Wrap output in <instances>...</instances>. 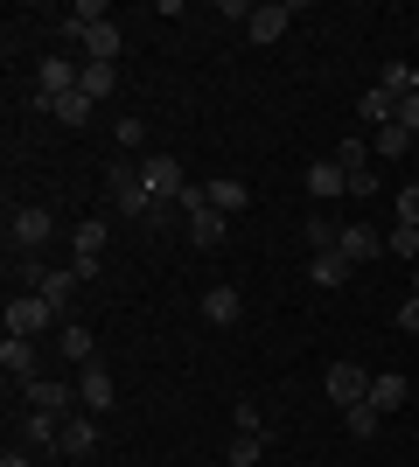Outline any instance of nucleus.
<instances>
[{
  "mask_svg": "<svg viewBox=\"0 0 419 467\" xmlns=\"http://www.w3.org/2000/svg\"><path fill=\"white\" fill-rule=\"evenodd\" d=\"M105 202H112L126 223H147V216H154V195L140 182V161H112V168H105Z\"/></svg>",
  "mask_w": 419,
  "mask_h": 467,
  "instance_id": "f257e3e1",
  "label": "nucleus"
},
{
  "mask_svg": "<svg viewBox=\"0 0 419 467\" xmlns=\"http://www.w3.org/2000/svg\"><path fill=\"white\" fill-rule=\"evenodd\" d=\"M49 237H57V210H49V202H21V210H7V244H15V258H42Z\"/></svg>",
  "mask_w": 419,
  "mask_h": 467,
  "instance_id": "f03ea898",
  "label": "nucleus"
},
{
  "mask_svg": "<svg viewBox=\"0 0 419 467\" xmlns=\"http://www.w3.org/2000/svg\"><path fill=\"white\" fill-rule=\"evenodd\" d=\"M63 91H78V63L70 57H42L36 63V91H28V112H49Z\"/></svg>",
  "mask_w": 419,
  "mask_h": 467,
  "instance_id": "7ed1b4c3",
  "label": "nucleus"
},
{
  "mask_svg": "<svg viewBox=\"0 0 419 467\" xmlns=\"http://www.w3.org/2000/svg\"><path fill=\"white\" fill-rule=\"evenodd\" d=\"M140 182H147V195H154V202H182V189H189L175 154H140Z\"/></svg>",
  "mask_w": 419,
  "mask_h": 467,
  "instance_id": "20e7f679",
  "label": "nucleus"
},
{
  "mask_svg": "<svg viewBox=\"0 0 419 467\" xmlns=\"http://www.w3.org/2000/svg\"><path fill=\"white\" fill-rule=\"evenodd\" d=\"M0 321H7V335H28V342H36V335L49 328V321H57V307H49L42 293H15V300H7V314H0Z\"/></svg>",
  "mask_w": 419,
  "mask_h": 467,
  "instance_id": "39448f33",
  "label": "nucleus"
},
{
  "mask_svg": "<svg viewBox=\"0 0 419 467\" xmlns=\"http://www.w3.org/2000/svg\"><path fill=\"white\" fill-rule=\"evenodd\" d=\"M78 405L91 411V419L120 405V384H112V370H105V363H84V370H78Z\"/></svg>",
  "mask_w": 419,
  "mask_h": 467,
  "instance_id": "423d86ee",
  "label": "nucleus"
},
{
  "mask_svg": "<svg viewBox=\"0 0 419 467\" xmlns=\"http://www.w3.org/2000/svg\"><path fill=\"white\" fill-rule=\"evenodd\" d=\"M28 411H84L78 405V384H63V377H36V384H21Z\"/></svg>",
  "mask_w": 419,
  "mask_h": 467,
  "instance_id": "0eeeda50",
  "label": "nucleus"
},
{
  "mask_svg": "<svg viewBox=\"0 0 419 467\" xmlns=\"http://www.w3.org/2000/svg\"><path fill=\"white\" fill-rule=\"evenodd\" d=\"M321 384H329V398H336L342 411L371 398V377H363V363H329V377H321Z\"/></svg>",
  "mask_w": 419,
  "mask_h": 467,
  "instance_id": "6e6552de",
  "label": "nucleus"
},
{
  "mask_svg": "<svg viewBox=\"0 0 419 467\" xmlns=\"http://www.w3.org/2000/svg\"><path fill=\"white\" fill-rule=\"evenodd\" d=\"M78 286H84V279H78V265H49L36 293L49 300V307H57V321H70V300H78Z\"/></svg>",
  "mask_w": 419,
  "mask_h": 467,
  "instance_id": "1a4fd4ad",
  "label": "nucleus"
},
{
  "mask_svg": "<svg viewBox=\"0 0 419 467\" xmlns=\"http://www.w3.org/2000/svg\"><path fill=\"white\" fill-rule=\"evenodd\" d=\"M336 252L350 258V265H371V258H384V231H371V223H342Z\"/></svg>",
  "mask_w": 419,
  "mask_h": 467,
  "instance_id": "9d476101",
  "label": "nucleus"
},
{
  "mask_svg": "<svg viewBox=\"0 0 419 467\" xmlns=\"http://www.w3.org/2000/svg\"><path fill=\"white\" fill-rule=\"evenodd\" d=\"M0 370H7V384H36V342H28V335H7V342H0Z\"/></svg>",
  "mask_w": 419,
  "mask_h": 467,
  "instance_id": "9b49d317",
  "label": "nucleus"
},
{
  "mask_svg": "<svg viewBox=\"0 0 419 467\" xmlns=\"http://www.w3.org/2000/svg\"><path fill=\"white\" fill-rule=\"evenodd\" d=\"M91 447H99V419H91V411H70V419H63L57 453H63V461H84Z\"/></svg>",
  "mask_w": 419,
  "mask_h": 467,
  "instance_id": "f8f14e48",
  "label": "nucleus"
},
{
  "mask_svg": "<svg viewBox=\"0 0 419 467\" xmlns=\"http://www.w3.org/2000/svg\"><path fill=\"white\" fill-rule=\"evenodd\" d=\"M287 28H294V7H287V0H266V7H252V21H245L252 42H279Z\"/></svg>",
  "mask_w": 419,
  "mask_h": 467,
  "instance_id": "ddd939ff",
  "label": "nucleus"
},
{
  "mask_svg": "<svg viewBox=\"0 0 419 467\" xmlns=\"http://www.w3.org/2000/svg\"><path fill=\"white\" fill-rule=\"evenodd\" d=\"M203 202H210L217 216H245V210H252V189L231 182V175H217V182H203Z\"/></svg>",
  "mask_w": 419,
  "mask_h": 467,
  "instance_id": "4468645a",
  "label": "nucleus"
},
{
  "mask_svg": "<svg viewBox=\"0 0 419 467\" xmlns=\"http://www.w3.org/2000/svg\"><path fill=\"white\" fill-rule=\"evenodd\" d=\"M21 440H28V453H57L63 411H28V419H21Z\"/></svg>",
  "mask_w": 419,
  "mask_h": 467,
  "instance_id": "2eb2a0df",
  "label": "nucleus"
},
{
  "mask_svg": "<svg viewBox=\"0 0 419 467\" xmlns=\"http://www.w3.org/2000/svg\"><path fill=\"white\" fill-rule=\"evenodd\" d=\"M238 314H245L238 286H210L203 293V321H210V328H238Z\"/></svg>",
  "mask_w": 419,
  "mask_h": 467,
  "instance_id": "dca6fc26",
  "label": "nucleus"
},
{
  "mask_svg": "<svg viewBox=\"0 0 419 467\" xmlns=\"http://www.w3.org/2000/svg\"><path fill=\"white\" fill-rule=\"evenodd\" d=\"M105 244H112V223H105V216H84L78 231H70V258H105Z\"/></svg>",
  "mask_w": 419,
  "mask_h": 467,
  "instance_id": "f3484780",
  "label": "nucleus"
},
{
  "mask_svg": "<svg viewBox=\"0 0 419 467\" xmlns=\"http://www.w3.org/2000/svg\"><path fill=\"white\" fill-rule=\"evenodd\" d=\"M84 63H120V21H99V28H84Z\"/></svg>",
  "mask_w": 419,
  "mask_h": 467,
  "instance_id": "a211bd4d",
  "label": "nucleus"
},
{
  "mask_svg": "<svg viewBox=\"0 0 419 467\" xmlns=\"http://www.w3.org/2000/svg\"><path fill=\"white\" fill-rule=\"evenodd\" d=\"M224 237H231V216H217V210H196V216H189V244H203V252H217Z\"/></svg>",
  "mask_w": 419,
  "mask_h": 467,
  "instance_id": "6ab92c4d",
  "label": "nucleus"
},
{
  "mask_svg": "<svg viewBox=\"0 0 419 467\" xmlns=\"http://www.w3.org/2000/svg\"><path fill=\"white\" fill-rule=\"evenodd\" d=\"M112 84H120V63H78V91L99 105V98H112Z\"/></svg>",
  "mask_w": 419,
  "mask_h": 467,
  "instance_id": "aec40b11",
  "label": "nucleus"
},
{
  "mask_svg": "<svg viewBox=\"0 0 419 467\" xmlns=\"http://www.w3.org/2000/svg\"><path fill=\"white\" fill-rule=\"evenodd\" d=\"M308 195H321V202H336V195H350V175H342L336 161H315V168H308Z\"/></svg>",
  "mask_w": 419,
  "mask_h": 467,
  "instance_id": "412c9836",
  "label": "nucleus"
},
{
  "mask_svg": "<svg viewBox=\"0 0 419 467\" xmlns=\"http://www.w3.org/2000/svg\"><path fill=\"white\" fill-rule=\"evenodd\" d=\"M329 161H336L342 175H363V168L378 161V147H371V140H363V133H350V140H342V147H336V154H329Z\"/></svg>",
  "mask_w": 419,
  "mask_h": 467,
  "instance_id": "4be33fe9",
  "label": "nucleus"
},
{
  "mask_svg": "<svg viewBox=\"0 0 419 467\" xmlns=\"http://www.w3.org/2000/svg\"><path fill=\"white\" fill-rule=\"evenodd\" d=\"M357 112H363V119H371V126H378V133H384V126H392V119H399V98L384 91V84H371V91L357 98Z\"/></svg>",
  "mask_w": 419,
  "mask_h": 467,
  "instance_id": "5701e85b",
  "label": "nucleus"
},
{
  "mask_svg": "<svg viewBox=\"0 0 419 467\" xmlns=\"http://www.w3.org/2000/svg\"><path fill=\"white\" fill-rule=\"evenodd\" d=\"M308 279H315V286H342V279H350V258H342L336 244H329V252H315V258H308Z\"/></svg>",
  "mask_w": 419,
  "mask_h": 467,
  "instance_id": "b1692460",
  "label": "nucleus"
},
{
  "mask_svg": "<svg viewBox=\"0 0 419 467\" xmlns=\"http://www.w3.org/2000/svg\"><path fill=\"white\" fill-rule=\"evenodd\" d=\"M63 356H70V363H99V342H91V328H84V321H63Z\"/></svg>",
  "mask_w": 419,
  "mask_h": 467,
  "instance_id": "393cba45",
  "label": "nucleus"
},
{
  "mask_svg": "<svg viewBox=\"0 0 419 467\" xmlns=\"http://www.w3.org/2000/svg\"><path fill=\"white\" fill-rule=\"evenodd\" d=\"M49 112H57L63 126H70V133H78V126H91V112H99V105H91V98H84V91H63L57 105H49Z\"/></svg>",
  "mask_w": 419,
  "mask_h": 467,
  "instance_id": "a878e982",
  "label": "nucleus"
},
{
  "mask_svg": "<svg viewBox=\"0 0 419 467\" xmlns=\"http://www.w3.org/2000/svg\"><path fill=\"white\" fill-rule=\"evenodd\" d=\"M342 426H350V440H378L384 411H378V405H350V411H342Z\"/></svg>",
  "mask_w": 419,
  "mask_h": 467,
  "instance_id": "bb28decb",
  "label": "nucleus"
},
{
  "mask_svg": "<svg viewBox=\"0 0 419 467\" xmlns=\"http://www.w3.org/2000/svg\"><path fill=\"white\" fill-rule=\"evenodd\" d=\"M363 405L399 411V405H405V377H371V398H363Z\"/></svg>",
  "mask_w": 419,
  "mask_h": 467,
  "instance_id": "cd10ccee",
  "label": "nucleus"
},
{
  "mask_svg": "<svg viewBox=\"0 0 419 467\" xmlns=\"http://www.w3.org/2000/svg\"><path fill=\"white\" fill-rule=\"evenodd\" d=\"M266 461V432H231V467H259Z\"/></svg>",
  "mask_w": 419,
  "mask_h": 467,
  "instance_id": "c85d7f7f",
  "label": "nucleus"
},
{
  "mask_svg": "<svg viewBox=\"0 0 419 467\" xmlns=\"http://www.w3.org/2000/svg\"><path fill=\"white\" fill-rule=\"evenodd\" d=\"M371 147H378V161H405V147H413V133H405L399 119H392V126H384V133L371 140Z\"/></svg>",
  "mask_w": 419,
  "mask_h": 467,
  "instance_id": "c756f323",
  "label": "nucleus"
},
{
  "mask_svg": "<svg viewBox=\"0 0 419 467\" xmlns=\"http://www.w3.org/2000/svg\"><path fill=\"white\" fill-rule=\"evenodd\" d=\"M384 252H392V258H405V265H419V231H413V223H399V231L384 237Z\"/></svg>",
  "mask_w": 419,
  "mask_h": 467,
  "instance_id": "7c9ffc66",
  "label": "nucleus"
},
{
  "mask_svg": "<svg viewBox=\"0 0 419 467\" xmlns=\"http://www.w3.org/2000/svg\"><path fill=\"white\" fill-rule=\"evenodd\" d=\"M300 237H308L315 252H329V244L342 237V223H329V216H308V223H300Z\"/></svg>",
  "mask_w": 419,
  "mask_h": 467,
  "instance_id": "2f4dec72",
  "label": "nucleus"
},
{
  "mask_svg": "<svg viewBox=\"0 0 419 467\" xmlns=\"http://www.w3.org/2000/svg\"><path fill=\"white\" fill-rule=\"evenodd\" d=\"M120 147H126V161L147 147V126H140V119H120Z\"/></svg>",
  "mask_w": 419,
  "mask_h": 467,
  "instance_id": "473e14b6",
  "label": "nucleus"
},
{
  "mask_svg": "<svg viewBox=\"0 0 419 467\" xmlns=\"http://www.w3.org/2000/svg\"><path fill=\"white\" fill-rule=\"evenodd\" d=\"M399 223H413V231H419V189H413V182L399 189Z\"/></svg>",
  "mask_w": 419,
  "mask_h": 467,
  "instance_id": "72a5a7b5",
  "label": "nucleus"
},
{
  "mask_svg": "<svg viewBox=\"0 0 419 467\" xmlns=\"http://www.w3.org/2000/svg\"><path fill=\"white\" fill-rule=\"evenodd\" d=\"M371 195H378V175H371V168H363V175H350V202H371Z\"/></svg>",
  "mask_w": 419,
  "mask_h": 467,
  "instance_id": "f704fd0d",
  "label": "nucleus"
},
{
  "mask_svg": "<svg viewBox=\"0 0 419 467\" xmlns=\"http://www.w3.org/2000/svg\"><path fill=\"white\" fill-rule=\"evenodd\" d=\"M399 126L419 140V91H413V98H399Z\"/></svg>",
  "mask_w": 419,
  "mask_h": 467,
  "instance_id": "c9c22d12",
  "label": "nucleus"
},
{
  "mask_svg": "<svg viewBox=\"0 0 419 467\" xmlns=\"http://www.w3.org/2000/svg\"><path fill=\"white\" fill-rule=\"evenodd\" d=\"M238 432H266V411L259 405H238Z\"/></svg>",
  "mask_w": 419,
  "mask_h": 467,
  "instance_id": "e433bc0d",
  "label": "nucleus"
},
{
  "mask_svg": "<svg viewBox=\"0 0 419 467\" xmlns=\"http://www.w3.org/2000/svg\"><path fill=\"white\" fill-rule=\"evenodd\" d=\"M399 328H405V335H419V300H405V307H399Z\"/></svg>",
  "mask_w": 419,
  "mask_h": 467,
  "instance_id": "4c0bfd02",
  "label": "nucleus"
},
{
  "mask_svg": "<svg viewBox=\"0 0 419 467\" xmlns=\"http://www.w3.org/2000/svg\"><path fill=\"white\" fill-rule=\"evenodd\" d=\"M0 467H36V461H28V453H15V447H7V453H0Z\"/></svg>",
  "mask_w": 419,
  "mask_h": 467,
  "instance_id": "58836bf2",
  "label": "nucleus"
}]
</instances>
